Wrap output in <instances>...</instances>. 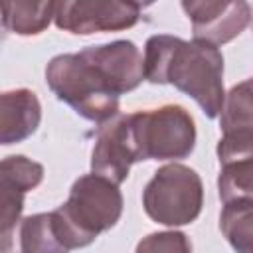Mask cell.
Returning <instances> with one entry per match:
<instances>
[{
	"label": "cell",
	"mask_w": 253,
	"mask_h": 253,
	"mask_svg": "<svg viewBox=\"0 0 253 253\" xmlns=\"http://www.w3.org/2000/svg\"><path fill=\"white\" fill-rule=\"evenodd\" d=\"M134 162L140 160L132 134L130 113L128 115L119 113L115 119L103 123L97 130L91 152V172L119 186L126 180L130 166Z\"/></svg>",
	"instance_id": "cell-7"
},
{
	"label": "cell",
	"mask_w": 253,
	"mask_h": 253,
	"mask_svg": "<svg viewBox=\"0 0 253 253\" xmlns=\"http://www.w3.org/2000/svg\"><path fill=\"white\" fill-rule=\"evenodd\" d=\"M0 253H69V249L59 241L47 211L22 217L10 233L0 235Z\"/></svg>",
	"instance_id": "cell-12"
},
{
	"label": "cell",
	"mask_w": 253,
	"mask_h": 253,
	"mask_svg": "<svg viewBox=\"0 0 253 253\" xmlns=\"http://www.w3.org/2000/svg\"><path fill=\"white\" fill-rule=\"evenodd\" d=\"M55 4L57 2L6 0L2 2V26L18 36H38L55 16Z\"/></svg>",
	"instance_id": "cell-13"
},
{
	"label": "cell",
	"mask_w": 253,
	"mask_h": 253,
	"mask_svg": "<svg viewBox=\"0 0 253 253\" xmlns=\"http://www.w3.org/2000/svg\"><path fill=\"white\" fill-rule=\"evenodd\" d=\"M182 10L192 22L194 40L221 45L237 38L251 22V6L243 0L237 2H182Z\"/></svg>",
	"instance_id": "cell-9"
},
{
	"label": "cell",
	"mask_w": 253,
	"mask_h": 253,
	"mask_svg": "<svg viewBox=\"0 0 253 253\" xmlns=\"http://www.w3.org/2000/svg\"><path fill=\"white\" fill-rule=\"evenodd\" d=\"M219 229L235 253H253V200L227 202L219 213Z\"/></svg>",
	"instance_id": "cell-14"
},
{
	"label": "cell",
	"mask_w": 253,
	"mask_h": 253,
	"mask_svg": "<svg viewBox=\"0 0 253 253\" xmlns=\"http://www.w3.org/2000/svg\"><path fill=\"white\" fill-rule=\"evenodd\" d=\"M43 180V166L28 156L12 154L0 162V188L28 194L30 190L38 188Z\"/></svg>",
	"instance_id": "cell-16"
},
{
	"label": "cell",
	"mask_w": 253,
	"mask_h": 253,
	"mask_svg": "<svg viewBox=\"0 0 253 253\" xmlns=\"http://www.w3.org/2000/svg\"><path fill=\"white\" fill-rule=\"evenodd\" d=\"M123 213V194L119 186L99 174L79 176L69 198L51 211L59 241L69 249L91 245L103 231L117 225Z\"/></svg>",
	"instance_id": "cell-2"
},
{
	"label": "cell",
	"mask_w": 253,
	"mask_h": 253,
	"mask_svg": "<svg viewBox=\"0 0 253 253\" xmlns=\"http://www.w3.org/2000/svg\"><path fill=\"white\" fill-rule=\"evenodd\" d=\"M144 79L154 85H174L192 97L208 119L221 115L223 55L208 42H186L168 34L150 36L144 45Z\"/></svg>",
	"instance_id": "cell-1"
},
{
	"label": "cell",
	"mask_w": 253,
	"mask_h": 253,
	"mask_svg": "<svg viewBox=\"0 0 253 253\" xmlns=\"http://www.w3.org/2000/svg\"><path fill=\"white\" fill-rule=\"evenodd\" d=\"M142 12L138 2L119 0H65L55 4V26L75 36L121 32L132 28Z\"/></svg>",
	"instance_id": "cell-6"
},
{
	"label": "cell",
	"mask_w": 253,
	"mask_h": 253,
	"mask_svg": "<svg viewBox=\"0 0 253 253\" xmlns=\"http://www.w3.org/2000/svg\"><path fill=\"white\" fill-rule=\"evenodd\" d=\"M142 206L152 221L168 227L196 221L204 206V184L200 174L178 162L158 168L144 186Z\"/></svg>",
	"instance_id": "cell-4"
},
{
	"label": "cell",
	"mask_w": 253,
	"mask_h": 253,
	"mask_svg": "<svg viewBox=\"0 0 253 253\" xmlns=\"http://www.w3.org/2000/svg\"><path fill=\"white\" fill-rule=\"evenodd\" d=\"M138 160H182L196 146V123L182 105L130 113Z\"/></svg>",
	"instance_id": "cell-5"
},
{
	"label": "cell",
	"mask_w": 253,
	"mask_h": 253,
	"mask_svg": "<svg viewBox=\"0 0 253 253\" xmlns=\"http://www.w3.org/2000/svg\"><path fill=\"white\" fill-rule=\"evenodd\" d=\"M81 53L101 71L119 97L136 89L144 79V57L130 40L89 45L81 49Z\"/></svg>",
	"instance_id": "cell-10"
},
{
	"label": "cell",
	"mask_w": 253,
	"mask_h": 253,
	"mask_svg": "<svg viewBox=\"0 0 253 253\" xmlns=\"http://www.w3.org/2000/svg\"><path fill=\"white\" fill-rule=\"evenodd\" d=\"M45 83L59 101L91 123L103 125L119 115V95L81 51L51 57Z\"/></svg>",
	"instance_id": "cell-3"
},
{
	"label": "cell",
	"mask_w": 253,
	"mask_h": 253,
	"mask_svg": "<svg viewBox=\"0 0 253 253\" xmlns=\"http://www.w3.org/2000/svg\"><path fill=\"white\" fill-rule=\"evenodd\" d=\"M219 126L223 132H233V130L253 132V77L229 89L219 115Z\"/></svg>",
	"instance_id": "cell-15"
},
{
	"label": "cell",
	"mask_w": 253,
	"mask_h": 253,
	"mask_svg": "<svg viewBox=\"0 0 253 253\" xmlns=\"http://www.w3.org/2000/svg\"><path fill=\"white\" fill-rule=\"evenodd\" d=\"M42 121V105L34 91L12 89L0 95V142L4 146L30 138Z\"/></svg>",
	"instance_id": "cell-11"
},
{
	"label": "cell",
	"mask_w": 253,
	"mask_h": 253,
	"mask_svg": "<svg viewBox=\"0 0 253 253\" xmlns=\"http://www.w3.org/2000/svg\"><path fill=\"white\" fill-rule=\"evenodd\" d=\"M251 18H253V16H251Z\"/></svg>",
	"instance_id": "cell-18"
},
{
	"label": "cell",
	"mask_w": 253,
	"mask_h": 253,
	"mask_svg": "<svg viewBox=\"0 0 253 253\" xmlns=\"http://www.w3.org/2000/svg\"><path fill=\"white\" fill-rule=\"evenodd\" d=\"M134 253H192V241L182 231H156L142 237Z\"/></svg>",
	"instance_id": "cell-17"
},
{
	"label": "cell",
	"mask_w": 253,
	"mask_h": 253,
	"mask_svg": "<svg viewBox=\"0 0 253 253\" xmlns=\"http://www.w3.org/2000/svg\"><path fill=\"white\" fill-rule=\"evenodd\" d=\"M217 192L223 204L253 200V132H223L217 142Z\"/></svg>",
	"instance_id": "cell-8"
}]
</instances>
